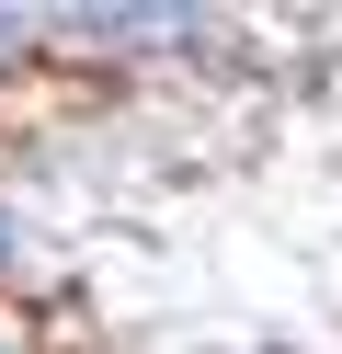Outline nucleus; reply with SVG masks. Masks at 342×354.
Returning a JSON list of instances; mask_svg holds the SVG:
<instances>
[{
  "mask_svg": "<svg viewBox=\"0 0 342 354\" xmlns=\"http://www.w3.org/2000/svg\"><path fill=\"white\" fill-rule=\"evenodd\" d=\"M0 354H23V331H0Z\"/></svg>",
  "mask_w": 342,
  "mask_h": 354,
  "instance_id": "f257e3e1",
  "label": "nucleus"
}]
</instances>
